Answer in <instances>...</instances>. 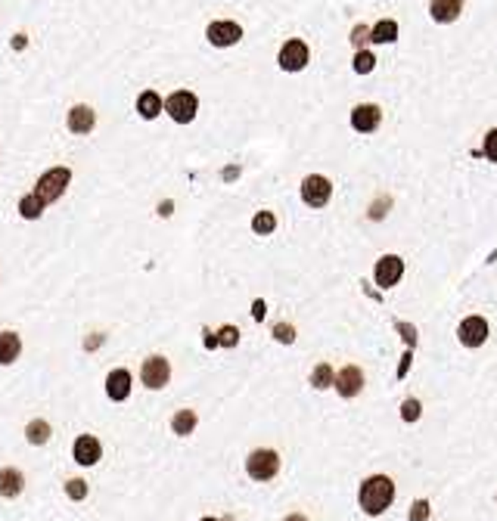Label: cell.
<instances>
[{"instance_id":"obj_1","label":"cell","mask_w":497,"mask_h":521,"mask_svg":"<svg viewBox=\"0 0 497 521\" xmlns=\"http://www.w3.org/2000/svg\"><path fill=\"white\" fill-rule=\"evenodd\" d=\"M395 499V481L388 475H370L358 490V503L367 515H383Z\"/></svg>"},{"instance_id":"obj_30","label":"cell","mask_w":497,"mask_h":521,"mask_svg":"<svg viewBox=\"0 0 497 521\" xmlns=\"http://www.w3.org/2000/svg\"><path fill=\"white\" fill-rule=\"evenodd\" d=\"M215 342H218V345H227V347H233L236 342H240V329H236V326H224V329H221L218 335H215Z\"/></svg>"},{"instance_id":"obj_38","label":"cell","mask_w":497,"mask_h":521,"mask_svg":"<svg viewBox=\"0 0 497 521\" xmlns=\"http://www.w3.org/2000/svg\"><path fill=\"white\" fill-rule=\"evenodd\" d=\"M203 521H218V518H203Z\"/></svg>"},{"instance_id":"obj_6","label":"cell","mask_w":497,"mask_h":521,"mask_svg":"<svg viewBox=\"0 0 497 521\" xmlns=\"http://www.w3.org/2000/svg\"><path fill=\"white\" fill-rule=\"evenodd\" d=\"M140 382L147 388H165L171 382V363L162 357V354H153V357H147L143 360V366H140Z\"/></svg>"},{"instance_id":"obj_33","label":"cell","mask_w":497,"mask_h":521,"mask_svg":"<svg viewBox=\"0 0 497 521\" xmlns=\"http://www.w3.org/2000/svg\"><path fill=\"white\" fill-rule=\"evenodd\" d=\"M367 41H370V28H367V25H355V32H351V43L361 50Z\"/></svg>"},{"instance_id":"obj_8","label":"cell","mask_w":497,"mask_h":521,"mask_svg":"<svg viewBox=\"0 0 497 521\" xmlns=\"http://www.w3.org/2000/svg\"><path fill=\"white\" fill-rule=\"evenodd\" d=\"M401 277H404V258L398 255H383L376 260V270H373V279H376L379 289H392L398 286Z\"/></svg>"},{"instance_id":"obj_21","label":"cell","mask_w":497,"mask_h":521,"mask_svg":"<svg viewBox=\"0 0 497 521\" xmlns=\"http://www.w3.org/2000/svg\"><path fill=\"white\" fill-rule=\"evenodd\" d=\"M196 422H199L196 410H177V412H175V419H171V431L181 434V438H186V434H193Z\"/></svg>"},{"instance_id":"obj_17","label":"cell","mask_w":497,"mask_h":521,"mask_svg":"<svg viewBox=\"0 0 497 521\" xmlns=\"http://www.w3.org/2000/svg\"><path fill=\"white\" fill-rule=\"evenodd\" d=\"M22 490H25V475L19 472V468H13V466L0 468V496L13 499V496L22 494Z\"/></svg>"},{"instance_id":"obj_16","label":"cell","mask_w":497,"mask_h":521,"mask_svg":"<svg viewBox=\"0 0 497 521\" xmlns=\"http://www.w3.org/2000/svg\"><path fill=\"white\" fill-rule=\"evenodd\" d=\"M460 13H463V0H432L429 4V16L435 22H442V25L457 22Z\"/></svg>"},{"instance_id":"obj_9","label":"cell","mask_w":497,"mask_h":521,"mask_svg":"<svg viewBox=\"0 0 497 521\" xmlns=\"http://www.w3.org/2000/svg\"><path fill=\"white\" fill-rule=\"evenodd\" d=\"M205 38L212 47H233V43H240V38H243V28L230 19H221L205 28Z\"/></svg>"},{"instance_id":"obj_5","label":"cell","mask_w":497,"mask_h":521,"mask_svg":"<svg viewBox=\"0 0 497 521\" xmlns=\"http://www.w3.org/2000/svg\"><path fill=\"white\" fill-rule=\"evenodd\" d=\"M246 472L252 481H271L280 472V456L277 450H252L246 459Z\"/></svg>"},{"instance_id":"obj_7","label":"cell","mask_w":497,"mask_h":521,"mask_svg":"<svg viewBox=\"0 0 497 521\" xmlns=\"http://www.w3.org/2000/svg\"><path fill=\"white\" fill-rule=\"evenodd\" d=\"M308 60H311V50H308V43L299 41V38L286 41L283 47H280V56H277V62H280L283 71H301L308 65Z\"/></svg>"},{"instance_id":"obj_27","label":"cell","mask_w":497,"mask_h":521,"mask_svg":"<svg viewBox=\"0 0 497 521\" xmlns=\"http://www.w3.org/2000/svg\"><path fill=\"white\" fill-rule=\"evenodd\" d=\"M273 338H277L280 345H292V342H295V326H290V323H277V326H273Z\"/></svg>"},{"instance_id":"obj_19","label":"cell","mask_w":497,"mask_h":521,"mask_svg":"<svg viewBox=\"0 0 497 521\" xmlns=\"http://www.w3.org/2000/svg\"><path fill=\"white\" fill-rule=\"evenodd\" d=\"M137 112H140V118L153 121L156 115H162V97H158L156 90H143L140 97H137Z\"/></svg>"},{"instance_id":"obj_31","label":"cell","mask_w":497,"mask_h":521,"mask_svg":"<svg viewBox=\"0 0 497 521\" xmlns=\"http://www.w3.org/2000/svg\"><path fill=\"white\" fill-rule=\"evenodd\" d=\"M66 494L72 499H84V496H88V481H81V478H72V481L66 484Z\"/></svg>"},{"instance_id":"obj_2","label":"cell","mask_w":497,"mask_h":521,"mask_svg":"<svg viewBox=\"0 0 497 521\" xmlns=\"http://www.w3.org/2000/svg\"><path fill=\"white\" fill-rule=\"evenodd\" d=\"M162 109L171 115V121H177V125H190L199 112V99H196V93H190V90H175L162 103Z\"/></svg>"},{"instance_id":"obj_10","label":"cell","mask_w":497,"mask_h":521,"mask_svg":"<svg viewBox=\"0 0 497 521\" xmlns=\"http://www.w3.org/2000/svg\"><path fill=\"white\" fill-rule=\"evenodd\" d=\"M460 335V345L463 347H482L488 342V320L485 317H466L457 329Z\"/></svg>"},{"instance_id":"obj_32","label":"cell","mask_w":497,"mask_h":521,"mask_svg":"<svg viewBox=\"0 0 497 521\" xmlns=\"http://www.w3.org/2000/svg\"><path fill=\"white\" fill-rule=\"evenodd\" d=\"M429 518V503L426 499H416L414 506H410V521H426Z\"/></svg>"},{"instance_id":"obj_4","label":"cell","mask_w":497,"mask_h":521,"mask_svg":"<svg viewBox=\"0 0 497 521\" xmlns=\"http://www.w3.org/2000/svg\"><path fill=\"white\" fill-rule=\"evenodd\" d=\"M329 199H333V183L323 174H308L301 180V202L308 208H323Z\"/></svg>"},{"instance_id":"obj_26","label":"cell","mask_w":497,"mask_h":521,"mask_svg":"<svg viewBox=\"0 0 497 521\" xmlns=\"http://www.w3.org/2000/svg\"><path fill=\"white\" fill-rule=\"evenodd\" d=\"M373 69H376V56H373L370 50H358L355 53V71L358 75H370Z\"/></svg>"},{"instance_id":"obj_37","label":"cell","mask_w":497,"mask_h":521,"mask_svg":"<svg viewBox=\"0 0 497 521\" xmlns=\"http://www.w3.org/2000/svg\"><path fill=\"white\" fill-rule=\"evenodd\" d=\"M283 521H308V518H305V515H299V512H295V515H286Z\"/></svg>"},{"instance_id":"obj_20","label":"cell","mask_w":497,"mask_h":521,"mask_svg":"<svg viewBox=\"0 0 497 521\" xmlns=\"http://www.w3.org/2000/svg\"><path fill=\"white\" fill-rule=\"evenodd\" d=\"M370 41L373 43H392V41H398V22H395V19L376 22V25L370 28Z\"/></svg>"},{"instance_id":"obj_25","label":"cell","mask_w":497,"mask_h":521,"mask_svg":"<svg viewBox=\"0 0 497 521\" xmlns=\"http://www.w3.org/2000/svg\"><path fill=\"white\" fill-rule=\"evenodd\" d=\"M252 230H255L258 236H271L273 230H277V217H273V211H258L255 217H252Z\"/></svg>"},{"instance_id":"obj_35","label":"cell","mask_w":497,"mask_h":521,"mask_svg":"<svg viewBox=\"0 0 497 521\" xmlns=\"http://www.w3.org/2000/svg\"><path fill=\"white\" fill-rule=\"evenodd\" d=\"M264 314H268L264 301H255V304H252V317H255V320H264Z\"/></svg>"},{"instance_id":"obj_36","label":"cell","mask_w":497,"mask_h":521,"mask_svg":"<svg viewBox=\"0 0 497 521\" xmlns=\"http://www.w3.org/2000/svg\"><path fill=\"white\" fill-rule=\"evenodd\" d=\"M407 366H410V351L404 354V360H401V366H398V379H401V375L407 373Z\"/></svg>"},{"instance_id":"obj_18","label":"cell","mask_w":497,"mask_h":521,"mask_svg":"<svg viewBox=\"0 0 497 521\" xmlns=\"http://www.w3.org/2000/svg\"><path fill=\"white\" fill-rule=\"evenodd\" d=\"M19 354H22V338H19L16 332L4 329V332H0V366L16 363Z\"/></svg>"},{"instance_id":"obj_12","label":"cell","mask_w":497,"mask_h":521,"mask_svg":"<svg viewBox=\"0 0 497 521\" xmlns=\"http://www.w3.org/2000/svg\"><path fill=\"white\" fill-rule=\"evenodd\" d=\"M333 388L339 391L342 397H358L364 391V373L361 366H342L333 379Z\"/></svg>"},{"instance_id":"obj_15","label":"cell","mask_w":497,"mask_h":521,"mask_svg":"<svg viewBox=\"0 0 497 521\" xmlns=\"http://www.w3.org/2000/svg\"><path fill=\"white\" fill-rule=\"evenodd\" d=\"M69 130L72 134H90L93 125H97V112H93L90 106H72V112H69Z\"/></svg>"},{"instance_id":"obj_29","label":"cell","mask_w":497,"mask_h":521,"mask_svg":"<svg viewBox=\"0 0 497 521\" xmlns=\"http://www.w3.org/2000/svg\"><path fill=\"white\" fill-rule=\"evenodd\" d=\"M482 155L488 158V162H497V127H491L485 134V146H482Z\"/></svg>"},{"instance_id":"obj_34","label":"cell","mask_w":497,"mask_h":521,"mask_svg":"<svg viewBox=\"0 0 497 521\" xmlns=\"http://www.w3.org/2000/svg\"><path fill=\"white\" fill-rule=\"evenodd\" d=\"M398 332H401V335H404V342H407L410 347L416 345V329H414V326H410V323H398Z\"/></svg>"},{"instance_id":"obj_14","label":"cell","mask_w":497,"mask_h":521,"mask_svg":"<svg viewBox=\"0 0 497 521\" xmlns=\"http://www.w3.org/2000/svg\"><path fill=\"white\" fill-rule=\"evenodd\" d=\"M106 394H109L112 401H128V397H131V373H128V369H112V373L106 375Z\"/></svg>"},{"instance_id":"obj_24","label":"cell","mask_w":497,"mask_h":521,"mask_svg":"<svg viewBox=\"0 0 497 521\" xmlns=\"http://www.w3.org/2000/svg\"><path fill=\"white\" fill-rule=\"evenodd\" d=\"M333 379H336V373H333V366H329V363H317V366H314V373H311V385H314L317 391L333 388Z\"/></svg>"},{"instance_id":"obj_3","label":"cell","mask_w":497,"mask_h":521,"mask_svg":"<svg viewBox=\"0 0 497 521\" xmlns=\"http://www.w3.org/2000/svg\"><path fill=\"white\" fill-rule=\"evenodd\" d=\"M69 180H72L69 168H50L47 174H41V177H38V183H34V195L44 199V202H56L62 193H66Z\"/></svg>"},{"instance_id":"obj_11","label":"cell","mask_w":497,"mask_h":521,"mask_svg":"<svg viewBox=\"0 0 497 521\" xmlns=\"http://www.w3.org/2000/svg\"><path fill=\"white\" fill-rule=\"evenodd\" d=\"M379 121H383V109L376 103H361L351 109V127L358 130V134H373V130L379 127Z\"/></svg>"},{"instance_id":"obj_22","label":"cell","mask_w":497,"mask_h":521,"mask_svg":"<svg viewBox=\"0 0 497 521\" xmlns=\"http://www.w3.org/2000/svg\"><path fill=\"white\" fill-rule=\"evenodd\" d=\"M44 208H47V202L44 199H38L34 193H28L19 199V214L25 217V221H38L41 214H44Z\"/></svg>"},{"instance_id":"obj_23","label":"cell","mask_w":497,"mask_h":521,"mask_svg":"<svg viewBox=\"0 0 497 521\" xmlns=\"http://www.w3.org/2000/svg\"><path fill=\"white\" fill-rule=\"evenodd\" d=\"M25 438H28V444H34V447L47 444V440H50V422H44V419H34V422H28Z\"/></svg>"},{"instance_id":"obj_13","label":"cell","mask_w":497,"mask_h":521,"mask_svg":"<svg viewBox=\"0 0 497 521\" xmlns=\"http://www.w3.org/2000/svg\"><path fill=\"white\" fill-rule=\"evenodd\" d=\"M72 456H75L78 466H97L100 456H103V447H100V440L93 434H81L75 440V447H72Z\"/></svg>"},{"instance_id":"obj_28","label":"cell","mask_w":497,"mask_h":521,"mask_svg":"<svg viewBox=\"0 0 497 521\" xmlns=\"http://www.w3.org/2000/svg\"><path fill=\"white\" fill-rule=\"evenodd\" d=\"M401 419H404V422H416V419H420V401H416V397H407V401L401 403Z\"/></svg>"}]
</instances>
